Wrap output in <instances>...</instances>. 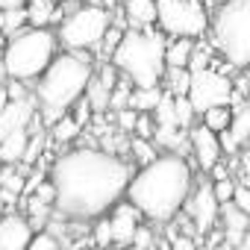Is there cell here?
Here are the masks:
<instances>
[{
  "label": "cell",
  "mask_w": 250,
  "mask_h": 250,
  "mask_svg": "<svg viewBox=\"0 0 250 250\" xmlns=\"http://www.w3.org/2000/svg\"><path fill=\"white\" fill-rule=\"evenodd\" d=\"M136 171L100 147H74L53 159L47 180L56 188V215L65 221H97L106 218L124 197Z\"/></svg>",
  "instance_id": "obj_1"
},
{
  "label": "cell",
  "mask_w": 250,
  "mask_h": 250,
  "mask_svg": "<svg viewBox=\"0 0 250 250\" xmlns=\"http://www.w3.org/2000/svg\"><path fill=\"white\" fill-rule=\"evenodd\" d=\"M194 191V174L186 156L162 153L156 162L136 171L127 200L153 224H171Z\"/></svg>",
  "instance_id": "obj_2"
},
{
  "label": "cell",
  "mask_w": 250,
  "mask_h": 250,
  "mask_svg": "<svg viewBox=\"0 0 250 250\" xmlns=\"http://www.w3.org/2000/svg\"><path fill=\"white\" fill-rule=\"evenodd\" d=\"M91 80H94V65L88 53H68V50L59 53L36 85L42 124L53 127L65 115H71V109L85 97Z\"/></svg>",
  "instance_id": "obj_3"
},
{
  "label": "cell",
  "mask_w": 250,
  "mask_h": 250,
  "mask_svg": "<svg viewBox=\"0 0 250 250\" xmlns=\"http://www.w3.org/2000/svg\"><path fill=\"white\" fill-rule=\"evenodd\" d=\"M165 50L168 42L156 30H127L112 53V65L127 77L136 88H159L165 80Z\"/></svg>",
  "instance_id": "obj_4"
},
{
  "label": "cell",
  "mask_w": 250,
  "mask_h": 250,
  "mask_svg": "<svg viewBox=\"0 0 250 250\" xmlns=\"http://www.w3.org/2000/svg\"><path fill=\"white\" fill-rule=\"evenodd\" d=\"M59 36L50 33L47 27H27L24 33L12 36L0 53V68L15 83H39L44 71L53 65L59 56Z\"/></svg>",
  "instance_id": "obj_5"
},
{
  "label": "cell",
  "mask_w": 250,
  "mask_h": 250,
  "mask_svg": "<svg viewBox=\"0 0 250 250\" xmlns=\"http://www.w3.org/2000/svg\"><path fill=\"white\" fill-rule=\"evenodd\" d=\"M212 36L232 68H250V0H227L215 15Z\"/></svg>",
  "instance_id": "obj_6"
},
{
  "label": "cell",
  "mask_w": 250,
  "mask_h": 250,
  "mask_svg": "<svg viewBox=\"0 0 250 250\" xmlns=\"http://www.w3.org/2000/svg\"><path fill=\"white\" fill-rule=\"evenodd\" d=\"M112 30V15L103 6H80L74 9L62 27H59V44L68 53H88L94 47H103L106 33Z\"/></svg>",
  "instance_id": "obj_7"
},
{
  "label": "cell",
  "mask_w": 250,
  "mask_h": 250,
  "mask_svg": "<svg viewBox=\"0 0 250 250\" xmlns=\"http://www.w3.org/2000/svg\"><path fill=\"white\" fill-rule=\"evenodd\" d=\"M159 30L174 39H197L209 27V15L200 0H156Z\"/></svg>",
  "instance_id": "obj_8"
},
{
  "label": "cell",
  "mask_w": 250,
  "mask_h": 250,
  "mask_svg": "<svg viewBox=\"0 0 250 250\" xmlns=\"http://www.w3.org/2000/svg\"><path fill=\"white\" fill-rule=\"evenodd\" d=\"M188 100H191V106H194L197 115H203L209 109H218V106H229L232 103V83H229L227 74H221L215 68L191 74Z\"/></svg>",
  "instance_id": "obj_9"
},
{
  "label": "cell",
  "mask_w": 250,
  "mask_h": 250,
  "mask_svg": "<svg viewBox=\"0 0 250 250\" xmlns=\"http://www.w3.org/2000/svg\"><path fill=\"white\" fill-rule=\"evenodd\" d=\"M186 212H188V218H191L194 232H200V235L209 232V229H215V224H221L224 206H221V200L215 197L212 183L194 186V191H191V197H188V203H186Z\"/></svg>",
  "instance_id": "obj_10"
},
{
  "label": "cell",
  "mask_w": 250,
  "mask_h": 250,
  "mask_svg": "<svg viewBox=\"0 0 250 250\" xmlns=\"http://www.w3.org/2000/svg\"><path fill=\"white\" fill-rule=\"evenodd\" d=\"M109 224H112V250H130L142 229V212L130 200H121L109 212Z\"/></svg>",
  "instance_id": "obj_11"
},
{
  "label": "cell",
  "mask_w": 250,
  "mask_h": 250,
  "mask_svg": "<svg viewBox=\"0 0 250 250\" xmlns=\"http://www.w3.org/2000/svg\"><path fill=\"white\" fill-rule=\"evenodd\" d=\"M188 142H191V153H194V162L200 165V171L212 174L218 165H221V156H224V147H221V136L206 130L203 124L188 130Z\"/></svg>",
  "instance_id": "obj_12"
},
{
  "label": "cell",
  "mask_w": 250,
  "mask_h": 250,
  "mask_svg": "<svg viewBox=\"0 0 250 250\" xmlns=\"http://www.w3.org/2000/svg\"><path fill=\"white\" fill-rule=\"evenodd\" d=\"M33 238H36V227L30 224V218L18 212L0 215V250H27Z\"/></svg>",
  "instance_id": "obj_13"
},
{
  "label": "cell",
  "mask_w": 250,
  "mask_h": 250,
  "mask_svg": "<svg viewBox=\"0 0 250 250\" xmlns=\"http://www.w3.org/2000/svg\"><path fill=\"white\" fill-rule=\"evenodd\" d=\"M39 118V109H36V100L27 97V100H12L3 112H0V142L12 133H21V130H30Z\"/></svg>",
  "instance_id": "obj_14"
},
{
  "label": "cell",
  "mask_w": 250,
  "mask_h": 250,
  "mask_svg": "<svg viewBox=\"0 0 250 250\" xmlns=\"http://www.w3.org/2000/svg\"><path fill=\"white\" fill-rule=\"evenodd\" d=\"M221 227H224V238H227L229 250H232V247H241L244 238L250 235V218L241 215L232 203L224 206V212H221Z\"/></svg>",
  "instance_id": "obj_15"
},
{
  "label": "cell",
  "mask_w": 250,
  "mask_h": 250,
  "mask_svg": "<svg viewBox=\"0 0 250 250\" xmlns=\"http://www.w3.org/2000/svg\"><path fill=\"white\" fill-rule=\"evenodd\" d=\"M124 12H127V21L133 24V30H150L159 21L156 0H124Z\"/></svg>",
  "instance_id": "obj_16"
},
{
  "label": "cell",
  "mask_w": 250,
  "mask_h": 250,
  "mask_svg": "<svg viewBox=\"0 0 250 250\" xmlns=\"http://www.w3.org/2000/svg\"><path fill=\"white\" fill-rule=\"evenodd\" d=\"M30 139H33L30 130H21V133L6 136L3 142H0V162H3V165H24V156H27Z\"/></svg>",
  "instance_id": "obj_17"
},
{
  "label": "cell",
  "mask_w": 250,
  "mask_h": 250,
  "mask_svg": "<svg viewBox=\"0 0 250 250\" xmlns=\"http://www.w3.org/2000/svg\"><path fill=\"white\" fill-rule=\"evenodd\" d=\"M194 50H197V44L191 39H174L165 50V65L168 68H188Z\"/></svg>",
  "instance_id": "obj_18"
},
{
  "label": "cell",
  "mask_w": 250,
  "mask_h": 250,
  "mask_svg": "<svg viewBox=\"0 0 250 250\" xmlns=\"http://www.w3.org/2000/svg\"><path fill=\"white\" fill-rule=\"evenodd\" d=\"M165 97V88H133V100H130V109H136L139 115H153L156 106L162 103Z\"/></svg>",
  "instance_id": "obj_19"
},
{
  "label": "cell",
  "mask_w": 250,
  "mask_h": 250,
  "mask_svg": "<svg viewBox=\"0 0 250 250\" xmlns=\"http://www.w3.org/2000/svg\"><path fill=\"white\" fill-rule=\"evenodd\" d=\"M200 118H203L200 124H203L206 130H212V133L224 136V133H229V127H232V118H235V112H232L229 106H218V109H209V112H203Z\"/></svg>",
  "instance_id": "obj_20"
},
{
  "label": "cell",
  "mask_w": 250,
  "mask_h": 250,
  "mask_svg": "<svg viewBox=\"0 0 250 250\" xmlns=\"http://www.w3.org/2000/svg\"><path fill=\"white\" fill-rule=\"evenodd\" d=\"M153 121H156V127H162V130H180V121H177V97L174 94L165 91L162 103L153 112Z\"/></svg>",
  "instance_id": "obj_21"
},
{
  "label": "cell",
  "mask_w": 250,
  "mask_h": 250,
  "mask_svg": "<svg viewBox=\"0 0 250 250\" xmlns=\"http://www.w3.org/2000/svg\"><path fill=\"white\" fill-rule=\"evenodd\" d=\"M85 100H88V106H91V112H106V109H112V88L109 85H103L100 83V77L94 74V80H91V85H88V91H85Z\"/></svg>",
  "instance_id": "obj_22"
},
{
  "label": "cell",
  "mask_w": 250,
  "mask_h": 250,
  "mask_svg": "<svg viewBox=\"0 0 250 250\" xmlns=\"http://www.w3.org/2000/svg\"><path fill=\"white\" fill-rule=\"evenodd\" d=\"M165 83H168V94L174 97H188L191 91V71L188 68H168L165 71Z\"/></svg>",
  "instance_id": "obj_23"
},
{
  "label": "cell",
  "mask_w": 250,
  "mask_h": 250,
  "mask_svg": "<svg viewBox=\"0 0 250 250\" xmlns=\"http://www.w3.org/2000/svg\"><path fill=\"white\" fill-rule=\"evenodd\" d=\"M229 136L235 142V147L247 145L250 142V103L238 106L235 109V118H232V127H229Z\"/></svg>",
  "instance_id": "obj_24"
},
{
  "label": "cell",
  "mask_w": 250,
  "mask_h": 250,
  "mask_svg": "<svg viewBox=\"0 0 250 250\" xmlns=\"http://www.w3.org/2000/svg\"><path fill=\"white\" fill-rule=\"evenodd\" d=\"M53 15H56V6L50 3V0H30V3H27L30 27L44 30V24H47V21H53Z\"/></svg>",
  "instance_id": "obj_25"
},
{
  "label": "cell",
  "mask_w": 250,
  "mask_h": 250,
  "mask_svg": "<svg viewBox=\"0 0 250 250\" xmlns=\"http://www.w3.org/2000/svg\"><path fill=\"white\" fill-rule=\"evenodd\" d=\"M130 153H133V159L139 162V168H145V165H150V162H156L162 153H159V147L153 145V142H147V139H133L130 142Z\"/></svg>",
  "instance_id": "obj_26"
},
{
  "label": "cell",
  "mask_w": 250,
  "mask_h": 250,
  "mask_svg": "<svg viewBox=\"0 0 250 250\" xmlns=\"http://www.w3.org/2000/svg\"><path fill=\"white\" fill-rule=\"evenodd\" d=\"M80 124L71 118V115H65L59 124H53V127H50V139L56 142V145H68V142H74L77 136H80Z\"/></svg>",
  "instance_id": "obj_27"
},
{
  "label": "cell",
  "mask_w": 250,
  "mask_h": 250,
  "mask_svg": "<svg viewBox=\"0 0 250 250\" xmlns=\"http://www.w3.org/2000/svg\"><path fill=\"white\" fill-rule=\"evenodd\" d=\"M24 24H30V18H27V9H21V12H3L0 15V33L3 36H18V33H24Z\"/></svg>",
  "instance_id": "obj_28"
},
{
  "label": "cell",
  "mask_w": 250,
  "mask_h": 250,
  "mask_svg": "<svg viewBox=\"0 0 250 250\" xmlns=\"http://www.w3.org/2000/svg\"><path fill=\"white\" fill-rule=\"evenodd\" d=\"M91 238L100 250H112V224H109V215L106 218H97L91 224Z\"/></svg>",
  "instance_id": "obj_29"
},
{
  "label": "cell",
  "mask_w": 250,
  "mask_h": 250,
  "mask_svg": "<svg viewBox=\"0 0 250 250\" xmlns=\"http://www.w3.org/2000/svg\"><path fill=\"white\" fill-rule=\"evenodd\" d=\"M194 106H191V100L188 97H177V121H180V130H191V124H194Z\"/></svg>",
  "instance_id": "obj_30"
},
{
  "label": "cell",
  "mask_w": 250,
  "mask_h": 250,
  "mask_svg": "<svg viewBox=\"0 0 250 250\" xmlns=\"http://www.w3.org/2000/svg\"><path fill=\"white\" fill-rule=\"evenodd\" d=\"M27 250H62V247H59V238H56L50 229H39Z\"/></svg>",
  "instance_id": "obj_31"
},
{
  "label": "cell",
  "mask_w": 250,
  "mask_h": 250,
  "mask_svg": "<svg viewBox=\"0 0 250 250\" xmlns=\"http://www.w3.org/2000/svg\"><path fill=\"white\" fill-rule=\"evenodd\" d=\"M235 186H238V183H232L229 177H227V180H215V183H212V188H215V197L221 200V206L232 203V197H235Z\"/></svg>",
  "instance_id": "obj_32"
},
{
  "label": "cell",
  "mask_w": 250,
  "mask_h": 250,
  "mask_svg": "<svg viewBox=\"0 0 250 250\" xmlns=\"http://www.w3.org/2000/svg\"><path fill=\"white\" fill-rule=\"evenodd\" d=\"M115 121H118V130L121 133H136L139 112L136 109H121V112H115Z\"/></svg>",
  "instance_id": "obj_33"
},
{
  "label": "cell",
  "mask_w": 250,
  "mask_h": 250,
  "mask_svg": "<svg viewBox=\"0 0 250 250\" xmlns=\"http://www.w3.org/2000/svg\"><path fill=\"white\" fill-rule=\"evenodd\" d=\"M42 150H44V133H42V130H36V133H33V139H30V147H27L24 165H36V159L42 156Z\"/></svg>",
  "instance_id": "obj_34"
},
{
  "label": "cell",
  "mask_w": 250,
  "mask_h": 250,
  "mask_svg": "<svg viewBox=\"0 0 250 250\" xmlns=\"http://www.w3.org/2000/svg\"><path fill=\"white\" fill-rule=\"evenodd\" d=\"M153 136H156V121H153V115H139L136 139H147V142H153Z\"/></svg>",
  "instance_id": "obj_35"
},
{
  "label": "cell",
  "mask_w": 250,
  "mask_h": 250,
  "mask_svg": "<svg viewBox=\"0 0 250 250\" xmlns=\"http://www.w3.org/2000/svg\"><path fill=\"white\" fill-rule=\"evenodd\" d=\"M232 206H235L241 215H247V218H250V188H247V186H241V183L235 186V197H232Z\"/></svg>",
  "instance_id": "obj_36"
},
{
  "label": "cell",
  "mask_w": 250,
  "mask_h": 250,
  "mask_svg": "<svg viewBox=\"0 0 250 250\" xmlns=\"http://www.w3.org/2000/svg\"><path fill=\"white\" fill-rule=\"evenodd\" d=\"M71 118H74V121L80 124V127H83V124H85V121L91 118V106H88V100H85V97H83V100H80V103H77V106L71 109Z\"/></svg>",
  "instance_id": "obj_37"
},
{
  "label": "cell",
  "mask_w": 250,
  "mask_h": 250,
  "mask_svg": "<svg viewBox=\"0 0 250 250\" xmlns=\"http://www.w3.org/2000/svg\"><path fill=\"white\" fill-rule=\"evenodd\" d=\"M6 91H9V100H27L30 97L27 88H24V83H15V80L6 83Z\"/></svg>",
  "instance_id": "obj_38"
},
{
  "label": "cell",
  "mask_w": 250,
  "mask_h": 250,
  "mask_svg": "<svg viewBox=\"0 0 250 250\" xmlns=\"http://www.w3.org/2000/svg\"><path fill=\"white\" fill-rule=\"evenodd\" d=\"M27 3L30 0H0V15L3 12H21V9H27Z\"/></svg>",
  "instance_id": "obj_39"
},
{
  "label": "cell",
  "mask_w": 250,
  "mask_h": 250,
  "mask_svg": "<svg viewBox=\"0 0 250 250\" xmlns=\"http://www.w3.org/2000/svg\"><path fill=\"white\" fill-rule=\"evenodd\" d=\"M171 241H174V250H194V244H191L188 235H174Z\"/></svg>",
  "instance_id": "obj_40"
},
{
  "label": "cell",
  "mask_w": 250,
  "mask_h": 250,
  "mask_svg": "<svg viewBox=\"0 0 250 250\" xmlns=\"http://www.w3.org/2000/svg\"><path fill=\"white\" fill-rule=\"evenodd\" d=\"M9 103H12V100H9V91H6V85H0V112H3Z\"/></svg>",
  "instance_id": "obj_41"
},
{
  "label": "cell",
  "mask_w": 250,
  "mask_h": 250,
  "mask_svg": "<svg viewBox=\"0 0 250 250\" xmlns=\"http://www.w3.org/2000/svg\"><path fill=\"white\" fill-rule=\"evenodd\" d=\"M241 186H247V188H250V174H247V177L241 180Z\"/></svg>",
  "instance_id": "obj_42"
}]
</instances>
